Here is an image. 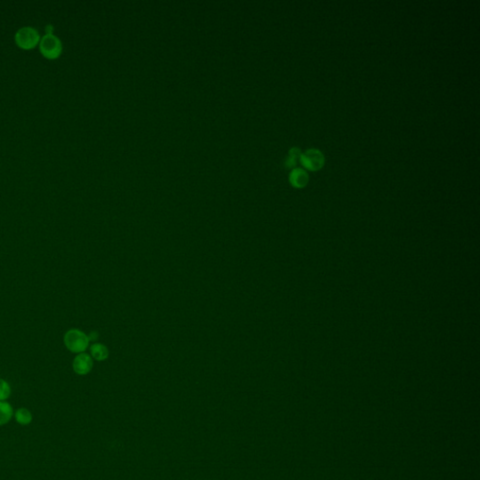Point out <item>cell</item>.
Returning <instances> with one entry per match:
<instances>
[{"label":"cell","mask_w":480,"mask_h":480,"mask_svg":"<svg viewBox=\"0 0 480 480\" xmlns=\"http://www.w3.org/2000/svg\"><path fill=\"white\" fill-rule=\"evenodd\" d=\"M290 182L296 188H303L309 182V174L302 168H295L289 175Z\"/></svg>","instance_id":"8992f818"},{"label":"cell","mask_w":480,"mask_h":480,"mask_svg":"<svg viewBox=\"0 0 480 480\" xmlns=\"http://www.w3.org/2000/svg\"><path fill=\"white\" fill-rule=\"evenodd\" d=\"M301 149L298 147H293L289 151L288 157L285 160V165L287 167H295L301 158Z\"/></svg>","instance_id":"9c48e42d"},{"label":"cell","mask_w":480,"mask_h":480,"mask_svg":"<svg viewBox=\"0 0 480 480\" xmlns=\"http://www.w3.org/2000/svg\"><path fill=\"white\" fill-rule=\"evenodd\" d=\"M15 419L21 425H29L32 421V414L27 408H20L15 412Z\"/></svg>","instance_id":"30bf717a"},{"label":"cell","mask_w":480,"mask_h":480,"mask_svg":"<svg viewBox=\"0 0 480 480\" xmlns=\"http://www.w3.org/2000/svg\"><path fill=\"white\" fill-rule=\"evenodd\" d=\"M38 46L41 55L48 59L58 58L63 50V45L60 38L54 34H46L42 38H40Z\"/></svg>","instance_id":"7a4b0ae2"},{"label":"cell","mask_w":480,"mask_h":480,"mask_svg":"<svg viewBox=\"0 0 480 480\" xmlns=\"http://www.w3.org/2000/svg\"><path fill=\"white\" fill-rule=\"evenodd\" d=\"M300 163L309 170H318L325 164V156L319 149L310 148L302 153Z\"/></svg>","instance_id":"277c9868"},{"label":"cell","mask_w":480,"mask_h":480,"mask_svg":"<svg viewBox=\"0 0 480 480\" xmlns=\"http://www.w3.org/2000/svg\"><path fill=\"white\" fill-rule=\"evenodd\" d=\"M13 415V408L7 402H0V426L10 422Z\"/></svg>","instance_id":"ba28073f"},{"label":"cell","mask_w":480,"mask_h":480,"mask_svg":"<svg viewBox=\"0 0 480 480\" xmlns=\"http://www.w3.org/2000/svg\"><path fill=\"white\" fill-rule=\"evenodd\" d=\"M45 30H46V34L47 35H50V34H53V30H54V27L52 25H47L45 27Z\"/></svg>","instance_id":"7c38bea8"},{"label":"cell","mask_w":480,"mask_h":480,"mask_svg":"<svg viewBox=\"0 0 480 480\" xmlns=\"http://www.w3.org/2000/svg\"><path fill=\"white\" fill-rule=\"evenodd\" d=\"M14 39L20 48L29 50L35 48L40 40L38 30L32 27H23L15 33Z\"/></svg>","instance_id":"3957f363"},{"label":"cell","mask_w":480,"mask_h":480,"mask_svg":"<svg viewBox=\"0 0 480 480\" xmlns=\"http://www.w3.org/2000/svg\"><path fill=\"white\" fill-rule=\"evenodd\" d=\"M10 394H11V387H10V384L0 378V402H5L6 400H8L10 398Z\"/></svg>","instance_id":"8fae6325"},{"label":"cell","mask_w":480,"mask_h":480,"mask_svg":"<svg viewBox=\"0 0 480 480\" xmlns=\"http://www.w3.org/2000/svg\"><path fill=\"white\" fill-rule=\"evenodd\" d=\"M91 357L97 361H103L109 356V350L104 344L96 343L90 346Z\"/></svg>","instance_id":"52a82bcc"},{"label":"cell","mask_w":480,"mask_h":480,"mask_svg":"<svg viewBox=\"0 0 480 480\" xmlns=\"http://www.w3.org/2000/svg\"><path fill=\"white\" fill-rule=\"evenodd\" d=\"M64 344L68 350L74 354L85 353L89 346V337L80 329H69L63 338Z\"/></svg>","instance_id":"6da1fadb"},{"label":"cell","mask_w":480,"mask_h":480,"mask_svg":"<svg viewBox=\"0 0 480 480\" xmlns=\"http://www.w3.org/2000/svg\"><path fill=\"white\" fill-rule=\"evenodd\" d=\"M93 368V358L91 355L81 353L72 360V370L78 375H87Z\"/></svg>","instance_id":"5b68a950"}]
</instances>
